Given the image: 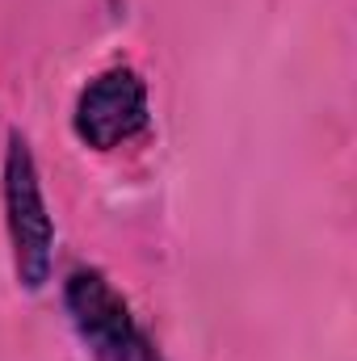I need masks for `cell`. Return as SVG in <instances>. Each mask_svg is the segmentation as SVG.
<instances>
[{"label": "cell", "instance_id": "obj_1", "mask_svg": "<svg viewBox=\"0 0 357 361\" xmlns=\"http://www.w3.org/2000/svg\"><path fill=\"white\" fill-rule=\"evenodd\" d=\"M4 210H8V235H13V257H17V277L38 290L51 277V244H55V227L42 202V185L38 169L30 156V143L21 135L8 139V156H4Z\"/></svg>", "mask_w": 357, "mask_h": 361}, {"label": "cell", "instance_id": "obj_2", "mask_svg": "<svg viewBox=\"0 0 357 361\" xmlns=\"http://www.w3.org/2000/svg\"><path fill=\"white\" fill-rule=\"evenodd\" d=\"M68 311L97 361H160L122 294L97 269H76L68 277Z\"/></svg>", "mask_w": 357, "mask_h": 361}, {"label": "cell", "instance_id": "obj_3", "mask_svg": "<svg viewBox=\"0 0 357 361\" xmlns=\"http://www.w3.org/2000/svg\"><path fill=\"white\" fill-rule=\"evenodd\" d=\"M143 126H147V89L131 68L101 72L76 101V135L97 152L131 143Z\"/></svg>", "mask_w": 357, "mask_h": 361}]
</instances>
